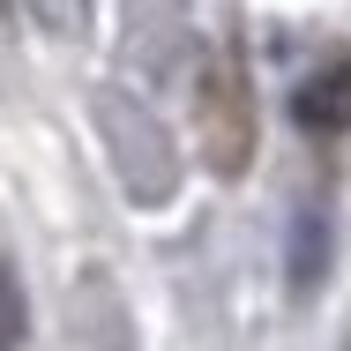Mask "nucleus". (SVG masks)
<instances>
[{
  "mask_svg": "<svg viewBox=\"0 0 351 351\" xmlns=\"http://www.w3.org/2000/svg\"><path fill=\"white\" fill-rule=\"evenodd\" d=\"M202 157L224 180H239L254 157V97L232 60H210V75H202Z\"/></svg>",
  "mask_w": 351,
  "mask_h": 351,
  "instance_id": "1",
  "label": "nucleus"
},
{
  "mask_svg": "<svg viewBox=\"0 0 351 351\" xmlns=\"http://www.w3.org/2000/svg\"><path fill=\"white\" fill-rule=\"evenodd\" d=\"M291 112L314 135H351V60H329L322 75H306L299 97H291Z\"/></svg>",
  "mask_w": 351,
  "mask_h": 351,
  "instance_id": "2",
  "label": "nucleus"
},
{
  "mask_svg": "<svg viewBox=\"0 0 351 351\" xmlns=\"http://www.w3.org/2000/svg\"><path fill=\"white\" fill-rule=\"evenodd\" d=\"M15 337H23V306L8 291V269H0V344H15Z\"/></svg>",
  "mask_w": 351,
  "mask_h": 351,
  "instance_id": "3",
  "label": "nucleus"
}]
</instances>
